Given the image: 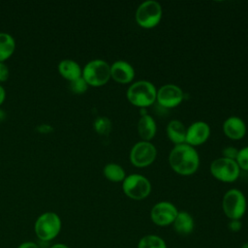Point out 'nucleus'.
<instances>
[{
	"label": "nucleus",
	"mask_w": 248,
	"mask_h": 248,
	"mask_svg": "<svg viewBox=\"0 0 248 248\" xmlns=\"http://www.w3.org/2000/svg\"><path fill=\"white\" fill-rule=\"evenodd\" d=\"M222 154L224 158L235 160L238 154V150L233 146H227L222 150Z\"/></svg>",
	"instance_id": "nucleus-25"
},
{
	"label": "nucleus",
	"mask_w": 248,
	"mask_h": 248,
	"mask_svg": "<svg viewBox=\"0 0 248 248\" xmlns=\"http://www.w3.org/2000/svg\"><path fill=\"white\" fill-rule=\"evenodd\" d=\"M172 225L177 233L180 235H188L193 232L195 222L190 213L186 211H178Z\"/></svg>",
	"instance_id": "nucleus-16"
},
{
	"label": "nucleus",
	"mask_w": 248,
	"mask_h": 248,
	"mask_svg": "<svg viewBox=\"0 0 248 248\" xmlns=\"http://www.w3.org/2000/svg\"><path fill=\"white\" fill-rule=\"evenodd\" d=\"M210 172L220 181L233 182L238 178L240 169L235 160L221 157L211 163Z\"/></svg>",
	"instance_id": "nucleus-8"
},
{
	"label": "nucleus",
	"mask_w": 248,
	"mask_h": 248,
	"mask_svg": "<svg viewBox=\"0 0 248 248\" xmlns=\"http://www.w3.org/2000/svg\"><path fill=\"white\" fill-rule=\"evenodd\" d=\"M169 162L175 172L181 175H190L197 171L200 165V157L193 146L182 143L172 148L169 156Z\"/></svg>",
	"instance_id": "nucleus-1"
},
{
	"label": "nucleus",
	"mask_w": 248,
	"mask_h": 248,
	"mask_svg": "<svg viewBox=\"0 0 248 248\" xmlns=\"http://www.w3.org/2000/svg\"><path fill=\"white\" fill-rule=\"evenodd\" d=\"M228 227L232 232H239L242 228V223L240 222V220H231Z\"/></svg>",
	"instance_id": "nucleus-27"
},
{
	"label": "nucleus",
	"mask_w": 248,
	"mask_h": 248,
	"mask_svg": "<svg viewBox=\"0 0 248 248\" xmlns=\"http://www.w3.org/2000/svg\"><path fill=\"white\" fill-rule=\"evenodd\" d=\"M58 72L62 78L68 81H73L82 76V69L72 59H63L58 63Z\"/></svg>",
	"instance_id": "nucleus-15"
},
{
	"label": "nucleus",
	"mask_w": 248,
	"mask_h": 248,
	"mask_svg": "<svg viewBox=\"0 0 248 248\" xmlns=\"http://www.w3.org/2000/svg\"><path fill=\"white\" fill-rule=\"evenodd\" d=\"M157 90L153 83L147 80H139L130 85L127 90L128 101L136 107L146 108L156 101Z\"/></svg>",
	"instance_id": "nucleus-3"
},
{
	"label": "nucleus",
	"mask_w": 248,
	"mask_h": 248,
	"mask_svg": "<svg viewBox=\"0 0 248 248\" xmlns=\"http://www.w3.org/2000/svg\"><path fill=\"white\" fill-rule=\"evenodd\" d=\"M105 177L112 182H120L123 181L126 177L125 170L123 168L115 163L107 164L103 170Z\"/></svg>",
	"instance_id": "nucleus-20"
},
{
	"label": "nucleus",
	"mask_w": 248,
	"mask_h": 248,
	"mask_svg": "<svg viewBox=\"0 0 248 248\" xmlns=\"http://www.w3.org/2000/svg\"><path fill=\"white\" fill-rule=\"evenodd\" d=\"M6 118V113L4 110L0 109V121H3Z\"/></svg>",
	"instance_id": "nucleus-32"
},
{
	"label": "nucleus",
	"mask_w": 248,
	"mask_h": 248,
	"mask_svg": "<svg viewBox=\"0 0 248 248\" xmlns=\"http://www.w3.org/2000/svg\"><path fill=\"white\" fill-rule=\"evenodd\" d=\"M156 154V148L150 141L141 140L132 147L130 160L134 166L138 168H144L154 162Z\"/></svg>",
	"instance_id": "nucleus-9"
},
{
	"label": "nucleus",
	"mask_w": 248,
	"mask_h": 248,
	"mask_svg": "<svg viewBox=\"0 0 248 248\" xmlns=\"http://www.w3.org/2000/svg\"><path fill=\"white\" fill-rule=\"evenodd\" d=\"M138 248H167V244L161 236L156 234H147L140 239Z\"/></svg>",
	"instance_id": "nucleus-21"
},
{
	"label": "nucleus",
	"mask_w": 248,
	"mask_h": 248,
	"mask_svg": "<svg viewBox=\"0 0 248 248\" xmlns=\"http://www.w3.org/2000/svg\"><path fill=\"white\" fill-rule=\"evenodd\" d=\"M240 248H248V242L243 243V244L241 245V247H240Z\"/></svg>",
	"instance_id": "nucleus-33"
},
{
	"label": "nucleus",
	"mask_w": 248,
	"mask_h": 248,
	"mask_svg": "<svg viewBox=\"0 0 248 248\" xmlns=\"http://www.w3.org/2000/svg\"><path fill=\"white\" fill-rule=\"evenodd\" d=\"M184 93L182 89L175 84H165L157 90L156 101L160 106L170 108L178 106L183 101Z\"/></svg>",
	"instance_id": "nucleus-11"
},
{
	"label": "nucleus",
	"mask_w": 248,
	"mask_h": 248,
	"mask_svg": "<svg viewBox=\"0 0 248 248\" xmlns=\"http://www.w3.org/2000/svg\"><path fill=\"white\" fill-rule=\"evenodd\" d=\"M168 138L175 145L185 143L186 139V128L183 123L179 120H171L167 126Z\"/></svg>",
	"instance_id": "nucleus-17"
},
{
	"label": "nucleus",
	"mask_w": 248,
	"mask_h": 248,
	"mask_svg": "<svg viewBox=\"0 0 248 248\" xmlns=\"http://www.w3.org/2000/svg\"><path fill=\"white\" fill-rule=\"evenodd\" d=\"M156 123L150 115L144 114L140 116L138 122V132L143 140L149 141L153 139L156 134Z\"/></svg>",
	"instance_id": "nucleus-18"
},
{
	"label": "nucleus",
	"mask_w": 248,
	"mask_h": 248,
	"mask_svg": "<svg viewBox=\"0 0 248 248\" xmlns=\"http://www.w3.org/2000/svg\"><path fill=\"white\" fill-rule=\"evenodd\" d=\"M9 78V68L4 62H0V82H4Z\"/></svg>",
	"instance_id": "nucleus-26"
},
{
	"label": "nucleus",
	"mask_w": 248,
	"mask_h": 248,
	"mask_svg": "<svg viewBox=\"0 0 248 248\" xmlns=\"http://www.w3.org/2000/svg\"><path fill=\"white\" fill-rule=\"evenodd\" d=\"M122 189L127 197L140 201L145 199L150 194L151 184L145 176L134 173L125 177L122 183Z\"/></svg>",
	"instance_id": "nucleus-6"
},
{
	"label": "nucleus",
	"mask_w": 248,
	"mask_h": 248,
	"mask_svg": "<svg viewBox=\"0 0 248 248\" xmlns=\"http://www.w3.org/2000/svg\"><path fill=\"white\" fill-rule=\"evenodd\" d=\"M16 49V41L12 35L0 32V62L10 58Z\"/></svg>",
	"instance_id": "nucleus-19"
},
{
	"label": "nucleus",
	"mask_w": 248,
	"mask_h": 248,
	"mask_svg": "<svg viewBox=\"0 0 248 248\" xmlns=\"http://www.w3.org/2000/svg\"><path fill=\"white\" fill-rule=\"evenodd\" d=\"M222 206L230 220H240L246 211L245 196L237 189H231L224 195Z\"/></svg>",
	"instance_id": "nucleus-5"
},
{
	"label": "nucleus",
	"mask_w": 248,
	"mask_h": 248,
	"mask_svg": "<svg viewBox=\"0 0 248 248\" xmlns=\"http://www.w3.org/2000/svg\"><path fill=\"white\" fill-rule=\"evenodd\" d=\"M51 130H52V127L49 125H46V124H42L39 126V131L41 133H48Z\"/></svg>",
	"instance_id": "nucleus-29"
},
{
	"label": "nucleus",
	"mask_w": 248,
	"mask_h": 248,
	"mask_svg": "<svg viewBox=\"0 0 248 248\" xmlns=\"http://www.w3.org/2000/svg\"><path fill=\"white\" fill-rule=\"evenodd\" d=\"M6 98V90L5 88L0 84V106L4 103Z\"/></svg>",
	"instance_id": "nucleus-30"
},
{
	"label": "nucleus",
	"mask_w": 248,
	"mask_h": 248,
	"mask_svg": "<svg viewBox=\"0 0 248 248\" xmlns=\"http://www.w3.org/2000/svg\"><path fill=\"white\" fill-rule=\"evenodd\" d=\"M177 213L178 210L174 204L170 202H160L152 207L150 217L154 224L165 227L173 223Z\"/></svg>",
	"instance_id": "nucleus-10"
},
{
	"label": "nucleus",
	"mask_w": 248,
	"mask_h": 248,
	"mask_svg": "<svg viewBox=\"0 0 248 248\" xmlns=\"http://www.w3.org/2000/svg\"><path fill=\"white\" fill-rule=\"evenodd\" d=\"M225 135L232 140H240L245 136L246 125L244 121L237 116L227 118L223 124Z\"/></svg>",
	"instance_id": "nucleus-14"
},
{
	"label": "nucleus",
	"mask_w": 248,
	"mask_h": 248,
	"mask_svg": "<svg viewBox=\"0 0 248 248\" xmlns=\"http://www.w3.org/2000/svg\"><path fill=\"white\" fill-rule=\"evenodd\" d=\"M61 229V218L52 211H46L39 215L34 224L35 234L43 242H49L56 238Z\"/></svg>",
	"instance_id": "nucleus-2"
},
{
	"label": "nucleus",
	"mask_w": 248,
	"mask_h": 248,
	"mask_svg": "<svg viewBox=\"0 0 248 248\" xmlns=\"http://www.w3.org/2000/svg\"><path fill=\"white\" fill-rule=\"evenodd\" d=\"M94 129L95 131L102 136H107L111 130V122L106 116H99L94 120Z\"/></svg>",
	"instance_id": "nucleus-22"
},
{
	"label": "nucleus",
	"mask_w": 248,
	"mask_h": 248,
	"mask_svg": "<svg viewBox=\"0 0 248 248\" xmlns=\"http://www.w3.org/2000/svg\"><path fill=\"white\" fill-rule=\"evenodd\" d=\"M235 161L239 169L248 170V146H245L238 150V154Z\"/></svg>",
	"instance_id": "nucleus-24"
},
{
	"label": "nucleus",
	"mask_w": 248,
	"mask_h": 248,
	"mask_svg": "<svg viewBox=\"0 0 248 248\" xmlns=\"http://www.w3.org/2000/svg\"><path fill=\"white\" fill-rule=\"evenodd\" d=\"M17 248H40L39 245L34 241H24L21 242Z\"/></svg>",
	"instance_id": "nucleus-28"
},
{
	"label": "nucleus",
	"mask_w": 248,
	"mask_h": 248,
	"mask_svg": "<svg viewBox=\"0 0 248 248\" xmlns=\"http://www.w3.org/2000/svg\"><path fill=\"white\" fill-rule=\"evenodd\" d=\"M110 78L119 83H128L135 78V70L127 61L117 60L110 66Z\"/></svg>",
	"instance_id": "nucleus-13"
},
{
	"label": "nucleus",
	"mask_w": 248,
	"mask_h": 248,
	"mask_svg": "<svg viewBox=\"0 0 248 248\" xmlns=\"http://www.w3.org/2000/svg\"><path fill=\"white\" fill-rule=\"evenodd\" d=\"M88 88L87 82L84 80L82 77L70 81V89L75 94H83Z\"/></svg>",
	"instance_id": "nucleus-23"
},
{
	"label": "nucleus",
	"mask_w": 248,
	"mask_h": 248,
	"mask_svg": "<svg viewBox=\"0 0 248 248\" xmlns=\"http://www.w3.org/2000/svg\"><path fill=\"white\" fill-rule=\"evenodd\" d=\"M88 85L99 87L106 84L110 78V66L102 59L89 61L82 69V76Z\"/></svg>",
	"instance_id": "nucleus-4"
},
{
	"label": "nucleus",
	"mask_w": 248,
	"mask_h": 248,
	"mask_svg": "<svg viewBox=\"0 0 248 248\" xmlns=\"http://www.w3.org/2000/svg\"><path fill=\"white\" fill-rule=\"evenodd\" d=\"M49 248H70V247L64 243H55V244L51 245Z\"/></svg>",
	"instance_id": "nucleus-31"
},
{
	"label": "nucleus",
	"mask_w": 248,
	"mask_h": 248,
	"mask_svg": "<svg viewBox=\"0 0 248 248\" xmlns=\"http://www.w3.org/2000/svg\"><path fill=\"white\" fill-rule=\"evenodd\" d=\"M162 17V7L154 0H148L141 3L136 11V20L143 28H152L156 26Z\"/></svg>",
	"instance_id": "nucleus-7"
},
{
	"label": "nucleus",
	"mask_w": 248,
	"mask_h": 248,
	"mask_svg": "<svg viewBox=\"0 0 248 248\" xmlns=\"http://www.w3.org/2000/svg\"><path fill=\"white\" fill-rule=\"evenodd\" d=\"M210 135V128L207 123L203 121H196L186 129L185 143L196 146L205 142Z\"/></svg>",
	"instance_id": "nucleus-12"
}]
</instances>
